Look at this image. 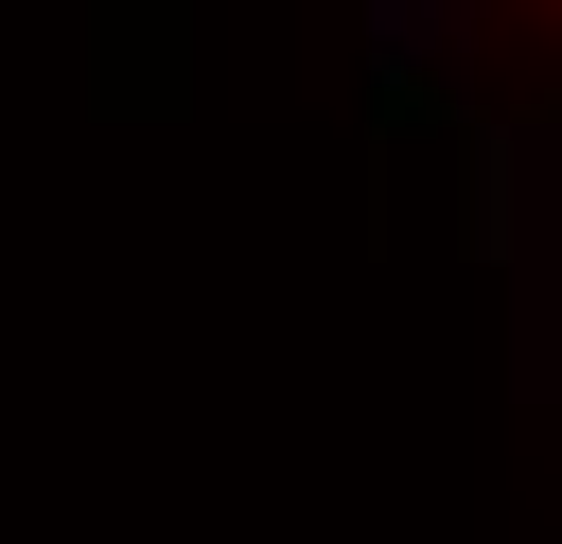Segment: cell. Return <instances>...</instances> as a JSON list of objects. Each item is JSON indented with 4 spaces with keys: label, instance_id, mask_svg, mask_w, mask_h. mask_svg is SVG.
Segmentation results:
<instances>
[{
    "label": "cell",
    "instance_id": "6da1fadb",
    "mask_svg": "<svg viewBox=\"0 0 562 544\" xmlns=\"http://www.w3.org/2000/svg\"><path fill=\"white\" fill-rule=\"evenodd\" d=\"M369 53H386L404 88H439V70L474 53V0H369Z\"/></svg>",
    "mask_w": 562,
    "mask_h": 544
}]
</instances>
